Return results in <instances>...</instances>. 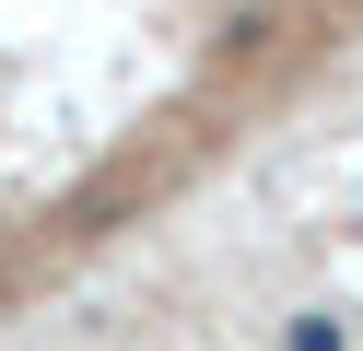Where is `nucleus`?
<instances>
[{
	"label": "nucleus",
	"instance_id": "f257e3e1",
	"mask_svg": "<svg viewBox=\"0 0 363 351\" xmlns=\"http://www.w3.org/2000/svg\"><path fill=\"white\" fill-rule=\"evenodd\" d=\"M281 351H352V340H340V316H281Z\"/></svg>",
	"mask_w": 363,
	"mask_h": 351
}]
</instances>
